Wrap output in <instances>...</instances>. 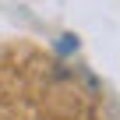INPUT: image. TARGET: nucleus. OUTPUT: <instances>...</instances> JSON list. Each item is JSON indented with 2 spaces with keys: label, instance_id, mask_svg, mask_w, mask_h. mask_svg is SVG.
<instances>
[{
  "label": "nucleus",
  "instance_id": "nucleus-1",
  "mask_svg": "<svg viewBox=\"0 0 120 120\" xmlns=\"http://www.w3.org/2000/svg\"><path fill=\"white\" fill-rule=\"evenodd\" d=\"M78 46H81V42H78V35H74V32H64V35L56 39V53H60V56L78 53Z\"/></svg>",
  "mask_w": 120,
  "mask_h": 120
}]
</instances>
